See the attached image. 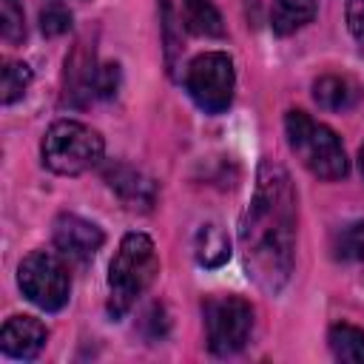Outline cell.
I'll return each mask as SVG.
<instances>
[{
	"instance_id": "obj_1",
	"label": "cell",
	"mask_w": 364,
	"mask_h": 364,
	"mask_svg": "<svg viewBox=\"0 0 364 364\" xmlns=\"http://www.w3.org/2000/svg\"><path fill=\"white\" fill-rule=\"evenodd\" d=\"M242 247L253 282L267 293H279L293 273L296 193L287 171L273 159L259 165L253 199L242 219Z\"/></svg>"
},
{
	"instance_id": "obj_2",
	"label": "cell",
	"mask_w": 364,
	"mask_h": 364,
	"mask_svg": "<svg viewBox=\"0 0 364 364\" xmlns=\"http://www.w3.org/2000/svg\"><path fill=\"white\" fill-rule=\"evenodd\" d=\"M159 273V259H156V247L145 233H128L114 259H111V270H108V287H111V299H108V313L114 318L125 316L134 301L151 287V282Z\"/></svg>"
},
{
	"instance_id": "obj_3",
	"label": "cell",
	"mask_w": 364,
	"mask_h": 364,
	"mask_svg": "<svg viewBox=\"0 0 364 364\" xmlns=\"http://www.w3.org/2000/svg\"><path fill=\"white\" fill-rule=\"evenodd\" d=\"M284 134L290 151L299 156V162L318 179H341L347 176V154L341 139L333 128L316 122L304 111H287L284 117Z\"/></svg>"
},
{
	"instance_id": "obj_4",
	"label": "cell",
	"mask_w": 364,
	"mask_h": 364,
	"mask_svg": "<svg viewBox=\"0 0 364 364\" xmlns=\"http://www.w3.org/2000/svg\"><path fill=\"white\" fill-rule=\"evenodd\" d=\"M102 159V136L74 119H60L46 131L43 162L48 171L77 176Z\"/></svg>"
},
{
	"instance_id": "obj_5",
	"label": "cell",
	"mask_w": 364,
	"mask_h": 364,
	"mask_svg": "<svg viewBox=\"0 0 364 364\" xmlns=\"http://www.w3.org/2000/svg\"><path fill=\"white\" fill-rule=\"evenodd\" d=\"M253 330V307L239 296H213L205 301V333L213 355L239 353Z\"/></svg>"
},
{
	"instance_id": "obj_6",
	"label": "cell",
	"mask_w": 364,
	"mask_h": 364,
	"mask_svg": "<svg viewBox=\"0 0 364 364\" xmlns=\"http://www.w3.org/2000/svg\"><path fill=\"white\" fill-rule=\"evenodd\" d=\"M233 63L222 51H205L191 60L185 71V88L193 102L208 114H222L233 100Z\"/></svg>"
},
{
	"instance_id": "obj_7",
	"label": "cell",
	"mask_w": 364,
	"mask_h": 364,
	"mask_svg": "<svg viewBox=\"0 0 364 364\" xmlns=\"http://www.w3.org/2000/svg\"><path fill=\"white\" fill-rule=\"evenodd\" d=\"M17 282L26 299L43 310H60L71 293V279L65 264L46 250H34L20 262Z\"/></svg>"
},
{
	"instance_id": "obj_8",
	"label": "cell",
	"mask_w": 364,
	"mask_h": 364,
	"mask_svg": "<svg viewBox=\"0 0 364 364\" xmlns=\"http://www.w3.org/2000/svg\"><path fill=\"white\" fill-rule=\"evenodd\" d=\"M102 230L74 213H60L54 222V247L60 250L63 259L71 262H91L97 256V250L102 247Z\"/></svg>"
},
{
	"instance_id": "obj_9",
	"label": "cell",
	"mask_w": 364,
	"mask_h": 364,
	"mask_svg": "<svg viewBox=\"0 0 364 364\" xmlns=\"http://www.w3.org/2000/svg\"><path fill=\"white\" fill-rule=\"evenodd\" d=\"M105 182L108 188L119 196V202L128 208V210H151L154 202H156V188L154 182L139 173L136 168L131 165H122V162H114L105 168Z\"/></svg>"
},
{
	"instance_id": "obj_10",
	"label": "cell",
	"mask_w": 364,
	"mask_h": 364,
	"mask_svg": "<svg viewBox=\"0 0 364 364\" xmlns=\"http://www.w3.org/2000/svg\"><path fill=\"white\" fill-rule=\"evenodd\" d=\"M46 327L31 318V316H11L6 324H3V333H0V347L6 355L11 358H20V361H31L43 344H46Z\"/></svg>"
},
{
	"instance_id": "obj_11",
	"label": "cell",
	"mask_w": 364,
	"mask_h": 364,
	"mask_svg": "<svg viewBox=\"0 0 364 364\" xmlns=\"http://www.w3.org/2000/svg\"><path fill=\"white\" fill-rule=\"evenodd\" d=\"M361 85L347 74H324L313 82V100L324 111H350L361 102Z\"/></svg>"
},
{
	"instance_id": "obj_12",
	"label": "cell",
	"mask_w": 364,
	"mask_h": 364,
	"mask_svg": "<svg viewBox=\"0 0 364 364\" xmlns=\"http://www.w3.org/2000/svg\"><path fill=\"white\" fill-rule=\"evenodd\" d=\"M97 74L100 68H94V54H88L80 43V48L65 60V100L85 105L97 94Z\"/></svg>"
},
{
	"instance_id": "obj_13",
	"label": "cell",
	"mask_w": 364,
	"mask_h": 364,
	"mask_svg": "<svg viewBox=\"0 0 364 364\" xmlns=\"http://www.w3.org/2000/svg\"><path fill=\"white\" fill-rule=\"evenodd\" d=\"M316 17V0H273L270 26L276 34H293Z\"/></svg>"
},
{
	"instance_id": "obj_14",
	"label": "cell",
	"mask_w": 364,
	"mask_h": 364,
	"mask_svg": "<svg viewBox=\"0 0 364 364\" xmlns=\"http://www.w3.org/2000/svg\"><path fill=\"white\" fill-rule=\"evenodd\" d=\"M196 262L205 267H219L230 259V239L219 225H202L193 242Z\"/></svg>"
},
{
	"instance_id": "obj_15",
	"label": "cell",
	"mask_w": 364,
	"mask_h": 364,
	"mask_svg": "<svg viewBox=\"0 0 364 364\" xmlns=\"http://www.w3.org/2000/svg\"><path fill=\"white\" fill-rule=\"evenodd\" d=\"M185 6V26L191 34L199 37H222L225 26H222V14L213 6V0H182Z\"/></svg>"
},
{
	"instance_id": "obj_16",
	"label": "cell",
	"mask_w": 364,
	"mask_h": 364,
	"mask_svg": "<svg viewBox=\"0 0 364 364\" xmlns=\"http://www.w3.org/2000/svg\"><path fill=\"white\" fill-rule=\"evenodd\" d=\"M327 341L338 361L364 364V330H358L353 324H333Z\"/></svg>"
},
{
	"instance_id": "obj_17",
	"label": "cell",
	"mask_w": 364,
	"mask_h": 364,
	"mask_svg": "<svg viewBox=\"0 0 364 364\" xmlns=\"http://www.w3.org/2000/svg\"><path fill=\"white\" fill-rule=\"evenodd\" d=\"M28 82H31V68H28L26 63H17V60L6 63V65H3V80H0L3 102H6V105L17 102V100L26 94Z\"/></svg>"
},
{
	"instance_id": "obj_18",
	"label": "cell",
	"mask_w": 364,
	"mask_h": 364,
	"mask_svg": "<svg viewBox=\"0 0 364 364\" xmlns=\"http://www.w3.org/2000/svg\"><path fill=\"white\" fill-rule=\"evenodd\" d=\"M40 28L48 37H60L71 28V11L63 0H43L40 3Z\"/></svg>"
},
{
	"instance_id": "obj_19",
	"label": "cell",
	"mask_w": 364,
	"mask_h": 364,
	"mask_svg": "<svg viewBox=\"0 0 364 364\" xmlns=\"http://www.w3.org/2000/svg\"><path fill=\"white\" fill-rule=\"evenodd\" d=\"M0 34L11 46L26 37V20L17 0H0Z\"/></svg>"
},
{
	"instance_id": "obj_20",
	"label": "cell",
	"mask_w": 364,
	"mask_h": 364,
	"mask_svg": "<svg viewBox=\"0 0 364 364\" xmlns=\"http://www.w3.org/2000/svg\"><path fill=\"white\" fill-rule=\"evenodd\" d=\"M338 259H364V225H347L336 239Z\"/></svg>"
},
{
	"instance_id": "obj_21",
	"label": "cell",
	"mask_w": 364,
	"mask_h": 364,
	"mask_svg": "<svg viewBox=\"0 0 364 364\" xmlns=\"http://www.w3.org/2000/svg\"><path fill=\"white\" fill-rule=\"evenodd\" d=\"M117 80H119V68L114 63L102 65L100 74H97V94L100 97H111L117 91Z\"/></svg>"
},
{
	"instance_id": "obj_22",
	"label": "cell",
	"mask_w": 364,
	"mask_h": 364,
	"mask_svg": "<svg viewBox=\"0 0 364 364\" xmlns=\"http://www.w3.org/2000/svg\"><path fill=\"white\" fill-rule=\"evenodd\" d=\"M347 26L358 40H364V0L347 3Z\"/></svg>"
},
{
	"instance_id": "obj_23",
	"label": "cell",
	"mask_w": 364,
	"mask_h": 364,
	"mask_svg": "<svg viewBox=\"0 0 364 364\" xmlns=\"http://www.w3.org/2000/svg\"><path fill=\"white\" fill-rule=\"evenodd\" d=\"M358 165H361V176H364V148H361V154H358Z\"/></svg>"
}]
</instances>
